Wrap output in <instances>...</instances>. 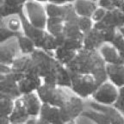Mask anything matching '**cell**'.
I'll use <instances>...</instances> for the list:
<instances>
[{
    "mask_svg": "<svg viewBox=\"0 0 124 124\" xmlns=\"http://www.w3.org/2000/svg\"><path fill=\"white\" fill-rule=\"evenodd\" d=\"M21 55L16 35L0 43V63L11 66L13 61Z\"/></svg>",
    "mask_w": 124,
    "mask_h": 124,
    "instance_id": "9",
    "label": "cell"
},
{
    "mask_svg": "<svg viewBox=\"0 0 124 124\" xmlns=\"http://www.w3.org/2000/svg\"><path fill=\"white\" fill-rule=\"evenodd\" d=\"M75 0H49V2L54 3L57 4H73Z\"/></svg>",
    "mask_w": 124,
    "mask_h": 124,
    "instance_id": "39",
    "label": "cell"
},
{
    "mask_svg": "<svg viewBox=\"0 0 124 124\" xmlns=\"http://www.w3.org/2000/svg\"><path fill=\"white\" fill-rule=\"evenodd\" d=\"M58 124H76V121H72V122H60Z\"/></svg>",
    "mask_w": 124,
    "mask_h": 124,
    "instance_id": "41",
    "label": "cell"
},
{
    "mask_svg": "<svg viewBox=\"0 0 124 124\" xmlns=\"http://www.w3.org/2000/svg\"><path fill=\"white\" fill-rule=\"evenodd\" d=\"M39 116L50 124H58L63 122L60 116V108L48 103H42Z\"/></svg>",
    "mask_w": 124,
    "mask_h": 124,
    "instance_id": "16",
    "label": "cell"
},
{
    "mask_svg": "<svg viewBox=\"0 0 124 124\" xmlns=\"http://www.w3.org/2000/svg\"><path fill=\"white\" fill-rule=\"evenodd\" d=\"M113 106L116 108H117L121 113L124 116V96H120L119 95L118 99L116 102Z\"/></svg>",
    "mask_w": 124,
    "mask_h": 124,
    "instance_id": "36",
    "label": "cell"
},
{
    "mask_svg": "<svg viewBox=\"0 0 124 124\" xmlns=\"http://www.w3.org/2000/svg\"><path fill=\"white\" fill-rule=\"evenodd\" d=\"M16 39H17L18 46H19L21 54L31 55L34 53V51L36 49L35 42L28 36H26L23 33L16 35Z\"/></svg>",
    "mask_w": 124,
    "mask_h": 124,
    "instance_id": "24",
    "label": "cell"
},
{
    "mask_svg": "<svg viewBox=\"0 0 124 124\" xmlns=\"http://www.w3.org/2000/svg\"><path fill=\"white\" fill-rule=\"evenodd\" d=\"M31 118L26 108V105L22 96L14 100V107L9 119L10 124H22Z\"/></svg>",
    "mask_w": 124,
    "mask_h": 124,
    "instance_id": "10",
    "label": "cell"
},
{
    "mask_svg": "<svg viewBox=\"0 0 124 124\" xmlns=\"http://www.w3.org/2000/svg\"><path fill=\"white\" fill-rule=\"evenodd\" d=\"M119 97V88L111 82L105 81L99 85L91 99L97 103L107 106H113Z\"/></svg>",
    "mask_w": 124,
    "mask_h": 124,
    "instance_id": "5",
    "label": "cell"
},
{
    "mask_svg": "<svg viewBox=\"0 0 124 124\" xmlns=\"http://www.w3.org/2000/svg\"><path fill=\"white\" fill-rule=\"evenodd\" d=\"M104 43L100 31L96 29L95 28H93L84 37V48L98 50L99 47Z\"/></svg>",
    "mask_w": 124,
    "mask_h": 124,
    "instance_id": "19",
    "label": "cell"
},
{
    "mask_svg": "<svg viewBox=\"0 0 124 124\" xmlns=\"http://www.w3.org/2000/svg\"><path fill=\"white\" fill-rule=\"evenodd\" d=\"M122 10H123V11H124V7H123V8H122Z\"/></svg>",
    "mask_w": 124,
    "mask_h": 124,
    "instance_id": "44",
    "label": "cell"
},
{
    "mask_svg": "<svg viewBox=\"0 0 124 124\" xmlns=\"http://www.w3.org/2000/svg\"><path fill=\"white\" fill-rule=\"evenodd\" d=\"M65 22L62 18L60 17H48L46 21V30L50 35L60 38L63 35V29H64Z\"/></svg>",
    "mask_w": 124,
    "mask_h": 124,
    "instance_id": "22",
    "label": "cell"
},
{
    "mask_svg": "<svg viewBox=\"0 0 124 124\" xmlns=\"http://www.w3.org/2000/svg\"><path fill=\"white\" fill-rule=\"evenodd\" d=\"M33 1H37V2L42 3V4H46V3L49 2V0H33Z\"/></svg>",
    "mask_w": 124,
    "mask_h": 124,
    "instance_id": "40",
    "label": "cell"
},
{
    "mask_svg": "<svg viewBox=\"0 0 124 124\" xmlns=\"http://www.w3.org/2000/svg\"><path fill=\"white\" fill-rule=\"evenodd\" d=\"M77 24L78 25L81 31L85 34V35L90 32L93 29L94 22L91 17H85V16H78Z\"/></svg>",
    "mask_w": 124,
    "mask_h": 124,
    "instance_id": "31",
    "label": "cell"
},
{
    "mask_svg": "<svg viewBox=\"0 0 124 124\" xmlns=\"http://www.w3.org/2000/svg\"><path fill=\"white\" fill-rule=\"evenodd\" d=\"M102 21L108 26L121 29L124 27V11L122 9L108 10Z\"/></svg>",
    "mask_w": 124,
    "mask_h": 124,
    "instance_id": "20",
    "label": "cell"
},
{
    "mask_svg": "<svg viewBox=\"0 0 124 124\" xmlns=\"http://www.w3.org/2000/svg\"><path fill=\"white\" fill-rule=\"evenodd\" d=\"M45 4L47 17H60L63 19V4L47 2Z\"/></svg>",
    "mask_w": 124,
    "mask_h": 124,
    "instance_id": "30",
    "label": "cell"
},
{
    "mask_svg": "<svg viewBox=\"0 0 124 124\" xmlns=\"http://www.w3.org/2000/svg\"><path fill=\"white\" fill-rule=\"evenodd\" d=\"M27 1L28 0H4V2L8 5L16 8H20V9H23V5L25 4Z\"/></svg>",
    "mask_w": 124,
    "mask_h": 124,
    "instance_id": "35",
    "label": "cell"
},
{
    "mask_svg": "<svg viewBox=\"0 0 124 124\" xmlns=\"http://www.w3.org/2000/svg\"><path fill=\"white\" fill-rule=\"evenodd\" d=\"M92 1H95V2H97V1H98V0H92Z\"/></svg>",
    "mask_w": 124,
    "mask_h": 124,
    "instance_id": "43",
    "label": "cell"
},
{
    "mask_svg": "<svg viewBox=\"0 0 124 124\" xmlns=\"http://www.w3.org/2000/svg\"><path fill=\"white\" fill-rule=\"evenodd\" d=\"M84 99L72 94L66 103L60 108V116L63 122L76 121L78 117L82 116L85 110V103Z\"/></svg>",
    "mask_w": 124,
    "mask_h": 124,
    "instance_id": "6",
    "label": "cell"
},
{
    "mask_svg": "<svg viewBox=\"0 0 124 124\" xmlns=\"http://www.w3.org/2000/svg\"><path fill=\"white\" fill-rule=\"evenodd\" d=\"M59 43V46H63L66 49L73 50L78 52L84 48V40L77 38H69V37H65L64 35L57 39Z\"/></svg>",
    "mask_w": 124,
    "mask_h": 124,
    "instance_id": "25",
    "label": "cell"
},
{
    "mask_svg": "<svg viewBox=\"0 0 124 124\" xmlns=\"http://www.w3.org/2000/svg\"><path fill=\"white\" fill-rule=\"evenodd\" d=\"M20 16H21L22 22H23V33L35 42L37 48V46H39L40 42L46 34V29H38L32 25L31 23H29V22L23 16V12L20 13Z\"/></svg>",
    "mask_w": 124,
    "mask_h": 124,
    "instance_id": "13",
    "label": "cell"
},
{
    "mask_svg": "<svg viewBox=\"0 0 124 124\" xmlns=\"http://www.w3.org/2000/svg\"><path fill=\"white\" fill-rule=\"evenodd\" d=\"M42 103L57 106L61 108L73 94L70 88L54 86L43 83L36 91Z\"/></svg>",
    "mask_w": 124,
    "mask_h": 124,
    "instance_id": "3",
    "label": "cell"
},
{
    "mask_svg": "<svg viewBox=\"0 0 124 124\" xmlns=\"http://www.w3.org/2000/svg\"><path fill=\"white\" fill-rule=\"evenodd\" d=\"M31 57L35 62L37 73L41 78H45L51 73L56 66L57 61L54 55L44 50L36 48L31 54Z\"/></svg>",
    "mask_w": 124,
    "mask_h": 124,
    "instance_id": "7",
    "label": "cell"
},
{
    "mask_svg": "<svg viewBox=\"0 0 124 124\" xmlns=\"http://www.w3.org/2000/svg\"><path fill=\"white\" fill-rule=\"evenodd\" d=\"M21 96L25 103L28 113L30 116V117H36L40 116L42 102L41 101L36 91L23 94Z\"/></svg>",
    "mask_w": 124,
    "mask_h": 124,
    "instance_id": "15",
    "label": "cell"
},
{
    "mask_svg": "<svg viewBox=\"0 0 124 124\" xmlns=\"http://www.w3.org/2000/svg\"><path fill=\"white\" fill-rule=\"evenodd\" d=\"M66 67L70 73L93 74L100 84L108 80L106 64L97 50L82 48Z\"/></svg>",
    "mask_w": 124,
    "mask_h": 124,
    "instance_id": "1",
    "label": "cell"
},
{
    "mask_svg": "<svg viewBox=\"0 0 124 124\" xmlns=\"http://www.w3.org/2000/svg\"><path fill=\"white\" fill-rule=\"evenodd\" d=\"M119 30H120V32L122 34V35H123V36H124V27H122V28H121V29H119Z\"/></svg>",
    "mask_w": 124,
    "mask_h": 124,
    "instance_id": "42",
    "label": "cell"
},
{
    "mask_svg": "<svg viewBox=\"0 0 124 124\" xmlns=\"http://www.w3.org/2000/svg\"><path fill=\"white\" fill-rule=\"evenodd\" d=\"M97 4L106 10L122 9L124 7V0H98Z\"/></svg>",
    "mask_w": 124,
    "mask_h": 124,
    "instance_id": "32",
    "label": "cell"
},
{
    "mask_svg": "<svg viewBox=\"0 0 124 124\" xmlns=\"http://www.w3.org/2000/svg\"><path fill=\"white\" fill-rule=\"evenodd\" d=\"M112 44L114 45L116 47V49L118 50L121 58H122V63L124 64V36L120 32V30H119V32L117 33V35H116V38L114 39Z\"/></svg>",
    "mask_w": 124,
    "mask_h": 124,
    "instance_id": "33",
    "label": "cell"
},
{
    "mask_svg": "<svg viewBox=\"0 0 124 124\" xmlns=\"http://www.w3.org/2000/svg\"><path fill=\"white\" fill-rule=\"evenodd\" d=\"M10 72H11V67H10V66H7V65L1 64L0 63V74L6 75V74H9Z\"/></svg>",
    "mask_w": 124,
    "mask_h": 124,
    "instance_id": "38",
    "label": "cell"
},
{
    "mask_svg": "<svg viewBox=\"0 0 124 124\" xmlns=\"http://www.w3.org/2000/svg\"><path fill=\"white\" fill-rule=\"evenodd\" d=\"M74 9L78 16L91 17L98 4L92 0H75L73 3Z\"/></svg>",
    "mask_w": 124,
    "mask_h": 124,
    "instance_id": "18",
    "label": "cell"
},
{
    "mask_svg": "<svg viewBox=\"0 0 124 124\" xmlns=\"http://www.w3.org/2000/svg\"><path fill=\"white\" fill-rule=\"evenodd\" d=\"M70 75H71L70 89L72 90V91L76 96L84 100L91 98L99 85H101L96 76L93 74L70 73Z\"/></svg>",
    "mask_w": 124,
    "mask_h": 124,
    "instance_id": "2",
    "label": "cell"
},
{
    "mask_svg": "<svg viewBox=\"0 0 124 124\" xmlns=\"http://www.w3.org/2000/svg\"><path fill=\"white\" fill-rule=\"evenodd\" d=\"M81 116H85L92 120L97 124H112L106 115L91 107V108H85V110L83 112Z\"/></svg>",
    "mask_w": 124,
    "mask_h": 124,
    "instance_id": "28",
    "label": "cell"
},
{
    "mask_svg": "<svg viewBox=\"0 0 124 124\" xmlns=\"http://www.w3.org/2000/svg\"><path fill=\"white\" fill-rule=\"evenodd\" d=\"M92 103L93 104H91V108L97 109L106 115L112 124H124V116L114 106L102 105L95 103V102H93Z\"/></svg>",
    "mask_w": 124,
    "mask_h": 124,
    "instance_id": "17",
    "label": "cell"
},
{
    "mask_svg": "<svg viewBox=\"0 0 124 124\" xmlns=\"http://www.w3.org/2000/svg\"><path fill=\"white\" fill-rule=\"evenodd\" d=\"M107 10H106L104 8L98 6V7L96 9L95 11H94V13L92 14L91 18L92 19V21L94 22V23H97V22L102 21V20L104 18L105 15H106Z\"/></svg>",
    "mask_w": 124,
    "mask_h": 124,
    "instance_id": "34",
    "label": "cell"
},
{
    "mask_svg": "<svg viewBox=\"0 0 124 124\" xmlns=\"http://www.w3.org/2000/svg\"><path fill=\"white\" fill-rule=\"evenodd\" d=\"M23 16L33 26L38 29H46L47 15H46L45 4L42 3L28 0L23 7Z\"/></svg>",
    "mask_w": 124,
    "mask_h": 124,
    "instance_id": "4",
    "label": "cell"
},
{
    "mask_svg": "<svg viewBox=\"0 0 124 124\" xmlns=\"http://www.w3.org/2000/svg\"><path fill=\"white\" fill-rule=\"evenodd\" d=\"M97 51L106 65L123 64L118 50L112 43H104Z\"/></svg>",
    "mask_w": 124,
    "mask_h": 124,
    "instance_id": "12",
    "label": "cell"
},
{
    "mask_svg": "<svg viewBox=\"0 0 124 124\" xmlns=\"http://www.w3.org/2000/svg\"><path fill=\"white\" fill-rule=\"evenodd\" d=\"M43 84L42 78L38 75H26L23 76L19 81L17 86L21 95L35 92Z\"/></svg>",
    "mask_w": 124,
    "mask_h": 124,
    "instance_id": "11",
    "label": "cell"
},
{
    "mask_svg": "<svg viewBox=\"0 0 124 124\" xmlns=\"http://www.w3.org/2000/svg\"><path fill=\"white\" fill-rule=\"evenodd\" d=\"M22 124H50L42 118H41L40 116H36V117H31L29 118L27 122Z\"/></svg>",
    "mask_w": 124,
    "mask_h": 124,
    "instance_id": "37",
    "label": "cell"
},
{
    "mask_svg": "<svg viewBox=\"0 0 124 124\" xmlns=\"http://www.w3.org/2000/svg\"><path fill=\"white\" fill-rule=\"evenodd\" d=\"M14 100L13 97L0 93V116H10L14 107Z\"/></svg>",
    "mask_w": 124,
    "mask_h": 124,
    "instance_id": "29",
    "label": "cell"
},
{
    "mask_svg": "<svg viewBox=\"0 0 124 124\" xmlns=\"http://www.w3.org/2000/svg\"><path fill=\"white\" fill-rule=\"evenodd\" d=\"M4 27L16 35L23 33V22L20 14L11 15L2 18Z\"/></svg>",
    "mask_w": 124,
    "mask_h": 124,
    "instance_id": "21",
    "label": "cell"
},
{
    "mask_svg": "<svg viewBox=\"0 0 124 124\" xmlns=\"http://www.w3.org/2000/svg\"><path fill=\"white\" fill-rule=\"evenodd\" d=\"M63 35L65 37L82 39V40H84V37H85V34L82 32L77 24V20L73 22H65Z\"/></svg>",
    "mask_w": 124,
    "mask_h": 124,
    "instance_id": "27",
    "label": "cell"
},
{
    "mask_svg": "<svg viewBox=\"0 0 124 124\" xmlns=\"http://www.w3.org/2000/svg\"><path fill=\"white\" fill-rule=\"evenodd\" d=\"M58 46H59V43L56 37H54V35H50L48 32H46L44 37L42 38V40L40 42L39 46H37V48L42 49L45 52L49 53V54L54 55V52L58 48Z\"/></svg>",
    "mask_w": 124,
    "mask_h": 124,
    "instance_id": "26",
    "label": "cell"
},
{
    "mask_svg": "<svg viewBox=\"0 0 124 124\" xmlns=\"http://www.w3.org/2000/svg\"><path fill=\"white\" fill-rule=\"evenodd\" d=\"M42 81L44 84L54 86H61V87H71V75L67 68L64 65L58 62L54 70L49 75L43 78Z\"/></svg>",
    "mask_w": 124,
    "mask_h": 124,
    "instance_id": "8",
    "label": "cell"
},
{
    "mask_svg": "<svg viewBox=\"0 0 124 124\" xmlns=\"http://www.w3.org/2000/svg\"><path fill=\"white\" fill-rule=\"evenodd\" d=\"M106 74L108 81L117 88L124 86V64L106 65Z\"/></svg>",
    "mask_w": 124,
    "mask_h": 124,
    "instance_id": "14",
    "label": "cell"
},
{
    "mask_svg": "<svg viewBox=\"0 0 124 124\" xmlns=\"http://www.w3.org/2000/svg\"><path fill=\"white\" fill-rule=\"evenodd\" d=\"M78 52L77 51L66 49L63 46H59L58 48L54 52V57L60 64L67 66L70 62H72L73 59L76 57Z\"/></svg>",
    "mask_w": 124,
    "mask_h": 124,
    "instance_id": "23",
    "label": "cell"
}]
</instances>
